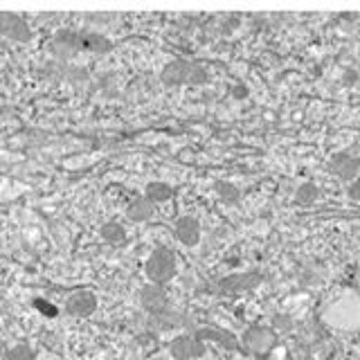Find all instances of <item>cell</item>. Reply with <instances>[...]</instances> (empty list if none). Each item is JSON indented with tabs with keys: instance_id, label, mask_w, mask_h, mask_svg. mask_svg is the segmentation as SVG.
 I'll return each mask as SVG.
<instances>
[{
	"instance_id": "1",
	"label": "cell",
	"mask_w": 360,
	"mask_h": 360,
	"mask_svg": "<svg viewBox=\"0 0 360 360\" xmlns=\"http://www.w3.org/2000/svg\"><path fill=\"white\" fill-rule=\"evenodd\" d=\"M162 82L167 86H183V84H207L210 72L202 63L187 61V59H176L165 65L162 70Z\"/></svg>"
},
{
	"instance_id": "2",
	"label": "cell",
	"mask_w": 360,
	"mask_h": 360,
	"mask_svg": "<svg viewBox=\"0 0 360 360\" xmlns=\"http://www.w3.org/2000/svg\"><path fill=\"white\" fill-rule=\"evenodd\" d=\"M277 345V333L270 324H250L241 335V347L248 354L264 358Z\"/></svg>"
},
{
	"instance_id": "3",
	"label": "cell",
	"mask_w": 360,
	"mask_h": 360,
	"mask_svg": "<svg viewBox=\"0 0 360 360\" xmlns=\"http://www.w3.org/2000/svg\"><path fill=\"white\" fill-rule=\"evenodd\" d=\"M176 255L174 250H169V248H155V250L149 255L146 259V277H149L155 286H162L167 281H172L174 275H176Z\"/></svg>"
},
{
	"instance_id": "4",
	"label": "cell",
	"mask_w": 360,
	"mask_h": 360,
	"mask_svg": "<svg viewBox=\"0 0 360 360\" xmlns=\"http://www.w3.org/2000/svg\"><path fill=\"white\" fill-rule=\"evenodd\" d=\"M262 284V275L257 270H243V273H232L228 277L219 279V292L221 295H239V292H248Z\"/></svg>"
},
{
	"instance_id": "5",
	"label": "cell",
	"mask_w": 360,
	"mask_h": 360,
	"mask_svg": "<svg viewBox=\"0 0 360 360\" xmlns=\"http://www.w3.org/2000/svg\"><path fill=\"white\" fill-rule=\"evenodd\" d=\"M169 354L176 360H198L205 354V342L198 335H178L169 345Z\"/></svg>"
},
{
	"instance_id": "6",
	"label": "cell",
	"mask_w": 360,
	"mask_h": 360,
	"mask_svg": "<svg viewBox=\"0 0 360 360\" xmlns=\"http://www.w3.org/2000/svg\"><path fill=\"white\" fill-rule=\"evenodd\" d=\"M329 169L331 174L338 176L340 180H345V183H354V180H358V174H360V160L358 158H354L352 153H335L331 155V162H329Z\"/></svg>"
},
{
	"instance_id": "7",
	"label": "cell",
	"mask_w": 360,
	"mask_h": 360,
	"mask_svg": "<svg viewBox=\"0 0 360 360\" xmlns=\"http://www.w3.org/2000/svg\"><path fill=\"white\" fill-rule=\"evenodd\" d=\"M140 304L142 309L151 315V318H158V315H162L165 311H169V297L167 292L160 288V286H144L140 290Z\"/></svg>"
},
{
	"instance_id": "8",
	"label": "cell",
	"mask_w": 360,
	"mask_h": 360,
	"mask_svg": "<svg viewBox=\"0 0 360 360\" xmlns=\"http://www.w3.org/2000/svg\"><path fill=\"white\" fill-rule=\"evenodd\" d=\"M65 309L70 315H75V318H88V315H93L95 309H97L95 292H90V290L72 292V295L68 297V302H65Z\"/></svg>"
},
{
	"instance_id": "9",
	"label": "cell",
	"mask_w": 360,
	"mask_h": 360,
	"mask_svg": "<svg viewBox=\"0 0 360 360\" xmlns=\"http://www.w3.org/2000/svg\"><path fill=\"white\" fill-rule=\"evenodd\" d=\"M176 239L183 243L185 248H194L200 243V223L196 217H180L174 225Z\"/></svg>"
},
{
	"instance_id": "10",
	"label": "cell",
	"mask_w": 360,
	"mask_h": 360,
	"mask_svg": "<svg viewBox=\"0 0 360 360\" xmlns=\"http://www.w3.org/2000/svg\"><path fill=\"white\" fill-rule=\"evenodd\" d=\"M196 335L200 338L202 342H214V345H219L223 349H228V352H236V349L241 347L239 338H236L228 329H214V326H207V329H200Z\"/></svg>"
},
{
	"instance_id": "11",
	"label": "cell",
	"mask_w": 360,
	"mask_h": 360,
	"mask_svg": "<svg viewBox=\"0 0 360 360\" xmlns=\"http://www.w3.org/2000/svg\"><path fill=\"white\" fill-rule=\"evenodd\" d=\"M0 32L5 37L14 39V41H27L30 39V25L25 18L18 16H0Z\"/></svg>"
},
{
	"instance_id": "12",
	"label": "cell",
	"mask_w": 360,
	"mask_h": 360,
	"mask_svg": "<svg viewBox=\"0 0 360 360\" xmlns=\"http://www.w3.org/2000/svg\"><path fill=\"white\" fill-rule=\"evenodd\" d=\"M127 217L133 221V223H142V221H149L153 217V202L146 198V196H140V198H133L127 207Z\"/></svg>"
},
{
	"instance_id": "13",
	"label": "cell",
	"mask_w": 360,
	"mask_h": 360,
	"mask_svg": "<svg viewBox=\"0 0 360 360\" xmlns=\"http://www.w3.org/2000/svg\"><path fill=\"white\" fill-rule=\"evenodd\" d=\"M214 191H217V196L221 198L223 205H236L241 198V189L236 187L232 180H219V183L214 185Z\"/></svg>"
},
{
	"instance_id": "14",
	"label": "cell",
	"mask_w": 360,
	"mask_h": 360,
	"mask_svg": "<svg viewBox=\"0 0 360 360\" xmlns=\"http://www.w3.org/2000/svg\"><path fill=\"white\" fill-rule=\"evenodd\" d=\"M318 198H320V187L315 185V183H311V180H307V183L297 185V189H295V202H297V205L309 207V205H313V202L318 200Z\"/></svg>"
},
{
	"instance_id": "15",
	"label": "cell",
	"mask_w": 360,
	"mask_h": 360,
	"mask_svg": "<svg viewBox=\"0 0 360 360\" xmlns=\"http://www.w3.org/2000/svg\"><path fill=\"white\" fill-rule=\"evenodd\" d=\"M144 196L155 205V202H165V200L172 198L174 196V189H172V185L162 183V180H153V183L146 185Z\"/></svg>"
},
{
	"instance_id": "16",
	"label": "cell",
	"mask_w": 360,
	"mask_h": 360,
	"mask_svg": "<svg viewBox=\"0 0 360 360\" xmlns=\"http://www.w3.org/2000/svg\"><path fill=\"white\" fill-rule=\"evenodd\" d=\"M79 48H86L95 54H104L110 50V43L104 37H97V34H79Z\"/></svg>"
},
{
	"instance_id": "17",
	"label": "cell",
	"mask_w": 360,
	"mask_h": 360,
	"mask_svg": "<svg viewBox=\"0 0 360 360\" xmlns=\"http://www.w3.org/2000/svg\"><path fill=\"white\" fill-rule=\"evenodd\" d=\"M99 234H101V239H104L106 243H110V245H120V243L127 241V230H124L122 225L115 223V221L101 225Z\"/></svg>"
},
{
	"instance_id": "18",
	"label": "cell",
	"mask_w": 360,
	"mask_h": 360,
	"mask_svg": "<svg viewBox=\"0 0 360 360\" xmlns=\"http://www.w3.org/2000/svg\"><path fill=\"white\" fill-rule=\"evenodd\" d=\"M270 326H273L277 335L288 333V331H292V326H295V320H292L288 313H275L273 320H270Z\"/></svg>"
},
{
	"instance_id": "19",
	"label": "cell",
	"mask_w": 360,
	"mask_h": 360,
	"mask_svg": "<svg viewBox=\"0 0 360 360\" xmlns=\"http://www.w3.org/2000/svg\"><path fill=\"white\" fill-rule=\"evenodd\" d=\"M3 360H34V349L30 345H16L7 349Z\"/></svg>"
},
{
	"instance_id": "20",
	"label": "cell",
	"mask_w": 360,
	"mask_h": 360,
	"mask_svg": "<svg viewBox=\"0 0 360 360\" xmlns=\"http://www.w3.org/2000/svg\"><path fill=\"white\" fill-rule=\"evenodd\" d=\"M347 196L356 202H360V180H354V183L347 185Z\"/></svg>"
},
{
	"instance_id": "21",
	"label": "cell",
	"mask_w": 360,
	"mask_h": 360,
	"mask_svg": "<svg viewBox=\"0 0 360 360\" xmlns=\"http://www.w3.org/2000/svg\"><path fill=\"white\" fill-rule=\"evenodd\" d=\"M232 95L236 97V99H245L248 95V86H243V84H236V86H232Z\"/></svg>"
},
{
	"instance_id": "22",
	"label": "cell",
	"mask_w": 360,
	"mask_h": 360,
	"mask_svg": "<svg viewBox=\"0 0 360 360\" xmlns=\"http://www.w3.org/2000/svg\"><path fill=\"white\" fill-rule=\"evenodd\" d=\"M358 79H360V72H358V70H347V75H345V84L352 86V84L358 82Z\"/></svg>"
}]
</instances>
